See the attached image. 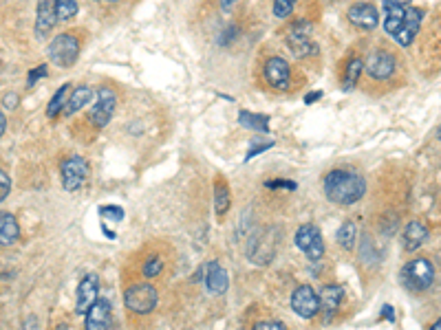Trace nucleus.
<instances>
[{
  "instance_id": "obj_8",
  "label": "nucleus",
  "mask_w": 441,
  "mask_h": 330,
  "mask_svg": "<svg viewBox=\"0 0 441 330\" xmlns=\"http://www.w3.org/2000/svg\"><path fill=\"white\" fill-rule=\"evenodd\" d=\"M115 104H117V97L111 88L104 86V88L97 91L95 106L91 110V121L97 125V128H104V125L111 121V117L115 113Z\"/></svg>"
},
{
  "instance_id": "obj_12",
  "label": "nucleus",
  "mask_w": 441,
  "mask_h": 330,
  "mask_svg": "<svg viewBox=\"0 0 441 330\" xmlns=\"http://www.w3.org/2000/svg\"><path fill=\"white\" fill-rule=\"evenodd\" d=\"M265 78L274 88L287 91L289 88V80H292V68L287 64V60L282 58H269L265 64Z\"/></svg>"
},
{
  "instance_id": "obj_43",
  "label": "nucleus",
  "mask_w": 441,
  "mask_h": 330,
  "mask_svg": "<svg viewBox=\"0 0 441 330\" xmlns=\"http://www.w3.org/2000/svg\"><path fill=\"white\" fill-rule=\"evenodd\" d=\"M36 317H29V321H24V330H36Z\"/></svg>"
},
{
  "instance_id": "obj_2",
  "label": "nucleus",
  "mask_w": 441,
  "mask_h": 330,
  "mask_svg": "<svg viewBox=\"0 0 441 330\" xmlns=\"http://www.w3.org/2000/svg\"><path fill=\"white\" fill-rule=\"evenodd\" d=\"M402 282L410 291H428L435 282V267L426 258L410 260L402 271Z\"/></svg>"
},
{
  "instance_id": "obj_31",
  "label": "nucleus",
  "mask_w": 441,
  "mask_h": 330,
  "mask_svg": "<svg viewBox=\"0 0 441 330\" xmlns=\"http://www.w3.org/2000/svg\"><path fill=\"white\" fill-rule=\"evenodd\" d=\"M9 192H11V179L3 170H0V202L9 196Z\"/></svg>"
},
{
  "instance_id": "obj_13",
  "label": "nucleus",
  "mask_w": 441,
  "mask_h": 330,
  "mask_svg": "<svg viewBox=\"0 0 441 330\" xmlns=\"http://www.w3.org/2000/svg\"><path fill=\"white\" fill-rule=\"evenodd\" d=\"M349 22L357 29H375L380 24V14L371 3H357L349 9Z\"/></svg>"
},
{
  "instance_id": "obj_39",
  "label": "nucleus",
  "mask_w": 441,
  "mask_h": 330,
  "mask_svg": "<svg viewBox=\"0 0 441 330\" xmlns=\"http://www.w3.org/2000/svg\"><path fill=\"white\" fill-rule=\"evenodd\" d=\"M267 148H272V143H265V145H258V148H254L252 152H249V155H247V161L254 157V155H258V152H263V150H267Z\"/></svg>"
},
{
  "instance_id": "obj_37",
  "label": "nucleus",
  "mask_w": 441,
  "mask_h": 330,
  "mask_svg": "<svg viewBox=\"0 0 441 330\" xmlns=\"http://www.w3.org/2000/svg\"><path fill=\"white\" fill-rule=\"evenodd\" d=\"M5 106H7L9 110H14V108L18 106V97H16L14 93H9V95L5 97Z\"/></svg>"
},
{
  "instance_id": "obj_22",
  "label": "nucleus",
  "mask_w": 441,
  "mask_h": 330,
  "mask_svg": "<svg viewBox=\"0 0 441 330\" xmlns=\"http://www.w3.org/2000/svg\"><path fill=\"white\" fill-rule=\"evenodd\" d=\"M239 123L247 130H258V133L269 130V117L267 115H256V113H249V110H241Z\"/></svg>"
},
{
  "instance_id": "obj_45",
  "label": "nucleus",
  "mask_w": 441,
  "mask_h": 330,
  "mask_svg": "<svg viewBox=\"0 0 441 330\" xmlns=\"http://www.w3.org/2000/svg\"><path fill=\"white\" fill-rule=\"evenodd\" d=\"M58 330H69V328H66V326H60V328H58Z\"/></svg>"
},
{
  "instance_id": "obj_21",
  "label": "nucleus",
  "mask_w": 441,
  "mask_h": 330,
  "mask_svg": "<svg viewBox=\"0 0 441 330\" xmlns=\"http://www.w3.org/2000/svg\"><path fill=\"white\" fill-rule=\"evenodd\" d=\"M91 97H93V93H91V88L89 86H80V88H75V93L73 95H69V99H66V106H64V115H75L77 110H82L89 101H91Z\"/></svg>"
},
{
  "instance_id": "obj_41",
  "label": "nucleus",
  "mask_w": 441,
  "mask_h": 330,
  "mask_svg": "<svg viewBox=\"0 0 441 330\" xmlns=\"http://www.w3.org/2000/svg\"><path fill=\"white\" fill-rule=\"evenodd\" d=\"M382 317H388V321H395V317H393V309H391V306H384Z\"/></svg>"
},
{
  "instance_id": "obj_24",
  "label": "nucleus",
  "mask_w": 441,
  "mask_h": 330,
  "mask_svg": "<svg viewBox=\"0 0 441 330\" xmlns=\"http://www.w3.org/2000/svg\"><path fill=\"white\" fill-rule=\"evenodd\" d=\"M362 71H365V62H362V58H353L347 66V73H345V91H353L357 80L362 78Z\"/></svg>"
},
{
  "instance_id": "obj_19",
  "label": "nucleus",
  "mask_w": 441,
  "mask_h": 330,
  "mask_svg": "<svg viewBox=\"0 0 441 330\" xmlns=\"http://www.w3.org/2000/svg\"><path fill=\"white\" fill-rule=\"evenodd\" d=\"M404 249L406 251H415V249H420L426 240H428V230H426V225L420 222V220H412L408 222V227L404 230Z\"/></svg>"
},
{
  "instance_id": "obj_42",
  "label": "nucleus",
  "mask_w": 441,
  "mask_h": 330,
  "mask_svg": "<svg viewBox=\"0 0 441 330\" xmlns=\"http://www.w3.org/2000/svg\"><path fill=\"white\" fill-rule=\"evenodd\" d=\"M5 125H7V119H5V113L0 110V137H3V133H5Z\"/></svg>"
},
{
  "instance_id": "obj_14",
  "label": "nucleus",
  "mask_w": 441,
  "mask_h": 330,
  "mask_svg": "<svg viewBox=\"0 0 441 330\" xmlns=\"http://www.w3.org/2000/svg\"><path fill=\"white\" fill-rule=\"evenodd\" d=\"M422 18L424 14L415 7H406V14H404V22H402V29L395 33V40L402 44V46H410L415 42V36L420 31V24H422Z\"/></svg>"
},
{
  "instance_id": "obj_27",
  "label": "nucleus",
  "mask_w": 441,
  "mask_h": 330,
  "mask_svg": "<svg viewBox=\"0 0 441 330\" xmlns=\"http://www.w3.org/2000/svg\"><path fill=\"white\" fill-rule=\"evenodd\" d=\"M355 236H357L355 225H353V222H345V225L340 227V232H338V242H340L347 251H351L353 244H355Z\"/></svg>"
},
{
  "instance_id": "obj_17",
  "label": "nucleus",
  "mask_w": 441,
  "mask_h": 330,
  "mask_svg": "<svg viewBox=\"0 0 441 330\" xmlns=\"http://www.w3.org/2000/svg\"><path fill=\"white\" fill-rule=\"evenodd\" d=\"M345 299V289L338 287V284H329V287H322L320 295H318V304H320V311H324V321H329L335 311L340 309V304Z\"/></svg>"
},
{
  "instance_id": "obj_11",
  "label": "nucleus",
  "mask_w": 441,
  "mask_h": 330,
  "mask_svg": "<svg viewBox=\"0 0 441 330\" xmlns=\"http://www.w3.org/2000/svg\"><path fill=\"white\" fill-rule=\"evenodd\" d=\"M365 68L373 80H388L395 73V58L388 51H375L369 56Z\"/></svg>"
},
{
  "instance_id": "obj_23",
  "label": "nucleus",
  "mask_w": 441,
  "mask_h": 330,
  "mask_svg": "<svg viewBox=\"0 0 441 330\" xmlns=\"http://www.w3.org/2000/svg\"><path fill=\"white\" fill-rule=\"evenodd\" d=\"M386 11V18H384V31L395 36L400 29H402V22H404V14H406V7H384Z\"/></svg>"
},
{
  "instance_id": "obj_26",
  "label": "nucleus",
  "mask_w": 441,
  "mask_h": 330,
  "mask_svg": "<svg viewBox=\"0 0 441 330\" xmlns=\"http://www.w3.org/2000/svg\"><path fill=\"white\" fill-rule=\"evenodd\" d=\"M214 205H217L219 216H225L227 210H229V190L223 181H219L217 187H214Z\"/></svg>"
},
{
  "instance_id": "obj_15",
  "label": "nucleus",
  "mask_w": 441,
  "mask_h": 330,
  "mask_svg": "<svg viewBox=\"0 0 441 330\" xmlns=\"http://www.w3.org/2000/svg\"><path fill=\"white\" fill-rule=\"evenodd\" d=\"M58 14H56V0H40L38 14H36V36L42 40L49 31L56 27Z\"/></svg>"
},
{
  "instance_id": "obj_5",
  "label": "nucleus",
  "mask_w": 441,
  "mask_h": 330,
  "mask_svg": "<svg viewBox=\"0 0 441 330\" xmlns=\"http://www.w3.org/2000/svg\"><path fill=\"white\" fill-rule=\"evenodd\" d=\"M296 244L304 251V256H307L311 262L322 260L324 242H322L320 230H318L316 225H302L300 230L296 232Z\"/></svg>"
},
{
  "instance_id": "obj_30",
  "label": "nucleus",
  "mask_w": 441,
  "mask_h": 330,
  "mask_svg": "<svg viewBox=\"0 0 441 330\" xmlns=\"http://www.w3.org/2000/svg\"><path fill=\"white\" fill-rule=\"evenodd\" d=\"M162 269H164V262H162L159 258H150V260L144 264V275H146V277H154V275L162 273Z\"/></svg>"
},
{
  "instance_id": "obj_38",
  "label": "nucleus",
  "mask_w": 441,
  "mask_h": 330,
  "mask_svg": "<svg viewBox=\"0 0 441 330\" xmlns=\"http://www.w3.org/2000/svg\"><path fill=\"white\" fill-rule=\"evenodd\" d=\"M322 97V93L320 91H314V93H309L307 97H304V104H314V101H318Z\"/></svg>"
},
{
  "instance_id": "obj_34",
  "label": "nucleus",
  "mask_w": 441,
  "mask_h": 330,
  "mask_svg": "<svg viewBox=\"0 0 441 330\" xmlns=\"http://www.w3.org/2000/svg\"><path fill=\"white\" fill-rule=\"evenodd\" d=\"M46 75V66L42 64V66H38V68H34V71H29V80H27V86H34L40 78H44Z\"/></svg>"
},
{
  "instance_id": "obj_28",
  "label": "nucleus",
  "mask_w": 441,
  "mask_h": 330,
  "mask_svg": "<svg viewBox=\"0 0 441 330\" xmlns=\"http://www.w3.org/2000/svg\"><path fill=\"white\" fill-rule=\"evenodd\" d=\"M56 14L58 20H71L77 14V3L75 0H56Z\"/></svg>"
},
{
  "instance_id": "obj_10",
  "label": "nucleus",
  "mask_w": 441,
  "mask_h": 330,
  "mask_svg": "<svg viewBox=\"0 0 441 330\" xmlns=\"http://www.w3.org/2000/svg\"><path fill=\"white\" fill-rule=\"evenodd\" d=\"M99 297V280L95 273H89L82 277L80 287H77V315H86V311L93 306V304L97 301Z\"/></svg>"
},
{
  "instance_id": "obj_40",
  "label": "nucleus",
  "mask_w": 441,
  "mask_h": 330,
  "mask_svg": "<svg viewBox=\"0 0 441 330\" xmlns=\"http://www.w3.org/2000/svg\"><path fill=\"white\" fill-rule=\"evenodd\" d=\"M239 3V0H221V7L225 9V11H229L232 7H234Z\"/></svg>"
},
{
  "instance_id": "obj_44",
  "label": "nucleus",
  "mask_w": 441,
  "mask_h": 330,
  "mask_svg": "<svg viewBox=\"0 0 441 330\" xmlns=\"http://www.w3.org/2000/svg\"><path fill=\"white\" fill-rule=\"evenodd\" d=\"M430 330H441V324H439V321H437V324H432V328H430Z\"/></svg>"
},
{
  "instance_id": "obj_3",
  "label": "nucleus",
  "mask_w": 441,
  "mask_h": 330,
  "mask_svg": "<svg viewBox=\"0 0 441 330\" xmlns=\"http://www.w3.org/2000/svg\"><path fill=\"white\" fill-rule=\"evenodd\" d=\"M124 301H126L128 311H133L137 315H148L154 311V306H157L159 295L152 284H133L126 291Z\"/></svg>"
},
{
  "instance_id": "obj_35",
  "label": "nucleus",
  "mask_w": 441,
  "mask_h": 330,
  "mask_svg": "<svg viewBox=\"0 0 441 330\" xmlns=\"http://www.w3.org/2000/svg\"><path fill=\"white\" fill-rule=\"evenodd\" d=\"M267 187H284V190H296L294 181H267Z\"/></svg>"
},
{
  "instance_id": "obj_32",
  "label": "nucleus",
  "mask_w": 441,
  "mask_h": 330,
  "mask_svg": "<svg viewBox=\"0 0 441 330\" xmlns=\"http://www.w3.org/2000/svg\"><path fill=\"white\" fill-rule=\"evenodd\" d=\"M99 214L104 216V218H109V220H122L124 218V210L122 207H101L99 210Z\"/></svg>"
},
{
  "instance_id": "obj_9",
  "label": "nucleus",
  "mask_w": 441,
  "mask_h": 330,
  "mask_svg": "<svg viewBox=\"0 0 441 330\" xmlns=\"http://www.w3.org/2000/svg\"><path fill=\"white\" fill-rule=\"evenodd\" d=\"M292 309L296 315H300L302 319H311L318 311H320V304H318V293L311 289V287H300L294 291L292 295Z\"/></svg>"
},
{
  "instance_id": "obj_1",
  "label": "nucleus",
  "mask_w": 441,
  "mask_h": 330,
  "mask_svg": "<svg viewBox=\"0 0 441 330\" xmlns=\"http://www.w3.org/2000/svg\"><path fill=\"white\" fill-rule=\"evenodd\" d=\"M367 192V183L360 174L349 170H333L324 179V194L335 205H353L362 200Z\"/></svg>"
},
{
  "instance_id": "obj_7",
  "label": "nucleus",
  "mask_w": 441,
  "mask_h": 330,
  "mask_svg": "<svg viewBox=\"0 0 441 330\" xmlns=\"http://www.w3.org/2000/svg\"><path fill=\"white\" fill-rule=\"evenodd\" d=\"M287 46L296 58H307L316 53V44L311 42V24L298 22L287 38Z\"/></svg>"
},
{
  "instance_id": "obj_6",
  "label": "nucleus",
  "mask_w": 441,
  "mask_h": 330,
  "mask_svg": "<svg viewBox=\"0 0 441 330\" xmlns=\"http://www.w3.org/2000/svg\"><path fill=\"white\" fill-rule=\"evenodd\" d=\"M62 187L66 192L80 190L89 176V165L82 157H71L62 163Z\"/></svg>"
},
{
  "instance_id": "obj_33",
  "label": "nucleus",
  "mask_w": 441,
  "mask_h": 330,
  "mask_svg": "<svg viewBox=\"0 0 441 330\" xmlns=\"http://www.w3.org/2000/svg\"><path fill=\"white\" fill-rule=\"evenodd\" d=\"M252 330H287L282 321H258Z\"/></svg>"
},
{
  "instance_id": "obj_25",
  "label": "nucleus",
  "mask_w": 441,
  "mask_h": 330,
  "mask_svg": "<svg viewBox=\"0 0 441 330\" xmlns=\"http://www.w3.org/2000/svg\"><path fill=\"white\" fill-rule=\"evenodd\" d=\"M69 91H71L69 84H64L62 88L56 91L54 99H51V101H49V106H46V115H49V117H56V115H60V113L64 110L66 99H69Z\"/></svg>"
},
{
  "instance_id": "obj_29",
  "label": "nucleus",
  "mask_w": 441,
  "mask_h": 330,
  "mask_svg": "<svg viewBox=\"0 0 441 330\" xmlns=\"http://www.w3.org/2000/svg\"><path fill=\"white\" fill-rule=\"evenodd\" d=\"M294 7H296V0H274V16L287 18V16H292Z\"/></svg>"
},
{
  "instance_id": "obj_16",
  "label": "nucleus",
  "mask_w": 441,
  "mask_h": 330,
  "mask_svg": "<svg viewBox=\"0 0 441 330\" xmlns=\"http://www.w3.org/2000/svg\"><path fill=\"white\" fill-rule=\"evenodd\" d=\"M86 330H109L111 326V301L99 299L86 311Z\"/></svg>"
},
{
  "instance_id": "obj_20",
  "label": "nucleus",
  "mask_w": 441,
  "mask_h": 330,
  "mask_svg": "<svg viewBox=\"0 0 441 330\" xmlns=\"http://www.w3.org/2000/svg\"><path fill=\"white\" fill-rule=\"evenodd\" d=\"M20 238L18 220L11 214H0V247H11Z\"/></svg>"
},
{
  "instance_id": "obj_36",
  "label": "nucleus",
  "mask_w": 441,
  "mask_h": 330,
  "mask_svg": "<svg viewBox=\"0 0 441 330\" xmlns=\"http://www.w3.org/2000/svg\"><path fill=\"white\" fill-rule=\"evenodd\" d=\"M384 7H406L410 0H382Z\"/></svg>"
},
{
  "instance_id": "obj_18",
  "label": "nucleus",
  "mask_w": 441,
  "mask_h": 330,
  "mask_svg": "<svg viewBox=\"0 0 441 330\" xmlns=\"http://www.w3.org/2000/svg\"><path fill=\"white\" fill-rule=\"evenodd\" d=\"M205 269H207L205 271V287L210 289V293H214V295H223L229 287L225 269L219 262H210Z\"/></svg>"
},
{
  "instance_id": "obj_4",
  "label": "nucleus",
  "mask_w": 441,
  "mask_h": 330,
  "mask_svg": "<svg viewBox=\"0 0 441 330\" xmlns=\"http://www.w3.org/2000/svg\"><path fill=\"white\" fill-rule=\"evenodd\" d=\"M77 56H80V40L73 33H60L49 46V58L54 60V64L62 68L73 66Z\"/></svg>"
}]
</instances>
